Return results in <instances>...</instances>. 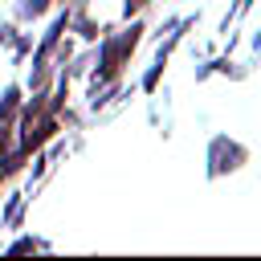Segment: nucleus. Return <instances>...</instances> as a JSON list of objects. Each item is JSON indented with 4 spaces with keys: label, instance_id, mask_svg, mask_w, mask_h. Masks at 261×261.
<instances>
[{
    "label": "nucleus",
    "instance_id": "f257e3e1",
    "mask_svg": "<svg viewBox=\"0 0 261 261\" xmlns=\"http://www.w3.org/2000/svg\"><path fill=\"white\" fill-rule=\"evenodd\" d=\"M143 20H130V24H122V29H106L102 33V41H98V49H94V73H90V90H98V86H106V82H118L122 77V65L130 61V53L143 45ZM86 90V94H90Z\"/></svg>",
    "mask_w": 261,
    "mask_h": 261
},
{
    "label": "nucleus",
    "instance_id": "f03ea898",
    "mask_svg": "<svg viewBox=\"0 0 261 261\" xmlns=\"http://www.w3.org/2000/svg\"><path fill=\"white\" fill-rule=\"evenodd\" d=\"M249 163V147L228 139V135H212L208 147H204V175L208 179H220V175H232Z\"/></svg>",
    "mask_w": 261,
    "mask_h": 261
},
{
    "label": "nucleus",
    "instance_id": "7ed1b4c3",
    "mask_svg": "<svg viewBox=\"0 0 261 261\" xmlns=\"http://www.w3.org/2000/svg\"><path fill=\"white\" fill-rule=\"evenodd\" d=\"M0 45H8V49H12V65H20V61L33 53V33H20L12 20H4V24H0Z\"/></svg>",
    "mask_w": 261,
    "mask_h": 261
},
{
    "label": "nucleus",
    "instance_id": "20e7f679",
    "mask_svg": "<svg viewBox=\"0 0 261 261\" xmlns=\"http://www.w3.org/2000/svg\"><path fill=\"white\" fill-rule=\"evenodd\" d=\"M106 29H114V24H98L86 8H69V33H77L82 41H98Z\"/></svg>",
    "mask_w": 261,
    "mask_h": 261
},
{
    "label": "nucleus",
    "instance_id": "39448f33",
    "mask_svg": "<svg viewBox=\"0 0 261 261\" xmlns=\"http://www.w3.org/2000/svg\"><path fill=\"white\" fill-rule=\"evenodd\" d=\"M29 200H33V192H8V200H4V208H0V224L16 232V228H20V220H24Z\"/></svg>",
    "mask_w": 261,
    "mask_h": 261
},
{
    "label": "nucleus",
    "instance_id": "423d86ee",
    "mask_svg": "<svg viewBox=\"0 0 261 261\" xmlns=\"http://www.w3.org/2000/svg\"><path fill=\"white\" fill-rule=\"evenodd\" d=\"M20 102H24V86H20V82H8V86L0 90V126H12V122H16Z\"/></svg>",
    "mask_w": 261,
    "mask_h": 261
},
{
    "label": "nucleus",
    "instance_id": "0eeeda50",
    "mask_svg": "<svg viewBox=\"0 0 261 261\" xmlns=\"http://www.w3.org/2000/svg\"><path fill=\"white\" fill-rule=\"evenodd\" d=\"M212 73H228V77H249V65H237V61H228V53L224 57H212V61H204L200 69H196V82H208Z\"/></svg>",
    "mask_w": 261,
    "mask_h": 261
},
{
    "label": "nucleus",
    "instance_id": "6e6552de",
    "mask_svg": "<svg viewBox=\"0 0 261 261\" xmlns=\"http://www.w3.org/2000/svg\"><path fill=\"white\" fill-rule=\"evenodd\" d=\"M49 249H53V245H49L45 237H16L4 253H8V257H20V253H49Z\"/></svg>",
    "mask_w": 261,
    "mask_h": 261
},
{
    "label": "nucleus",
    "instance_id": "1a4fd4ad",
    "mask_svg": "<svg viewBox=\"0 0 261 261\" xmlns=\"http://www.w3.org/2000/svg\"><path fill=\"white\" fill-rule=\"evenodd\" d=\"M57 0H16V20H41Z\"/></svg>",
    "mask_w": 261,
    "mask_h": 261
},
{
    "label": "nucleus",
    "instance_id": "9d476101",
    "mask_svg": "<svg viewBox=\"0 0 261 261\" xmlns=\"http://www.w3.org/2000/svg\"><path fill=\"white\" fill-rule=\"evenodd\" d=\"M151 0H122V20H130V16H139L143 8H147Z\"/></svg>",
    "mask_w": 261,
    "mask_h": 261
}]
</instances>
